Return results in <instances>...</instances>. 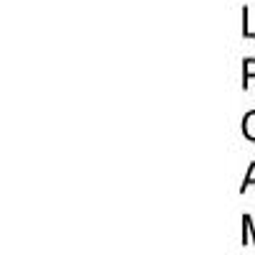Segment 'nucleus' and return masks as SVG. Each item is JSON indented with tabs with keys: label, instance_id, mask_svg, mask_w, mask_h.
Listing matches in <instances>:
<instances>
[{
	"label": "nucleus",
	"instance_id": "1",
	"mask_svg": "<svg viewBox=\"0 0 255 255\" xmlns=\"http://www.w3.org/2000/svg\"><path fill=\"white\" fill-rule=\"evenodd\" d=\"M243 135H245V140L255 143V110H248L243 115Z\"/></svg>",
	"mask_w": 255,
	"mask_h": 255
},
{
	"label": "nucleus",
	"instance_id": "2",
	"mask_svg": "<svg viewBox=\"0 0 255 255\" xmlns=\"http://www.w3.org/2000/svg\"><path fill=\"white\" fill-rule=\"evenodd\" d=\"M243 245H255V225L250 215H243Z\"/></svg>",
	"mask_w": 255,
	"mask_h": 255
},
{
	"label": "nucleus",
	"instance_id": "3",
	"mask_svg": "<svg viewBox=\"0 0 255 255\" xmlns=\"http://www.w3.org/2000/svg\"><path fill=\"white\" fill-rule=\"evenodd\" d=\"M250 79H255V56L243 61V90L250 87Z\"/></svg>",
	"mask_w": 255,
	"mask_h": 255
},
{
	"label": "nucleus",
	"instance_id": "4",
	"mask_svg": "<svg viewBox=\"0 0 255 255\" xmlns=\"http://www.w3.org/2000/svg\"><path fill=\"white\" fill-rule=\"evenodd\" d=\"M243 38L255 41V31L250 28V8H248V5L243 8Z\"/></svg>",
	"mask_w": 255,
	"mask_h": 255
},
{
	"label": "nucleus",
	"instance_id": "5",
	"mask_svg": "<svg viewBox=\"0 0 255 255\" xmlns=\"http://www.w3.org/2000/svg\"><path fill=\"white\" fill-rule=\"evenodd\" d=\"M248 186H255V161L248 166V171H245V176H243V184H240V194H245V189Z\"/></svg>",
	"mask_w": 255,
	"mask_h": 255
}]
</instances>
